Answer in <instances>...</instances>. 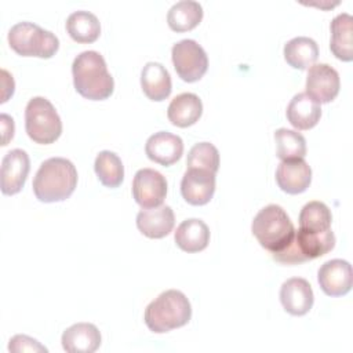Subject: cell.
Masks as SVG:
<instances>
[{"instance_id": "1", "label": "cell", "mask_w": 353, "mask_h": 353, "mask_svg": "<svg viewBox=\"0 0 353 353\" xmlns=\"http://www.w3.org/2000/svg\"><path fill=\"white\" fill-rule=\"evenodd\" d=\"M32 186L41 203L63 201L77 186V170L68 159L50 157L40 164Z\"/></svg>"}, {"instance_id": "2", "label": "cell", "mask_w": 353, "mask_h": 353, "mask_svg": "<svg viewBox=\"0 0 353 353\" xmlns=\"http://www.w3.org/2000/svg\"><path fill=\"white\" fill-rule=\"evenodd\" d=\"M72 74L76 91L87 99L103 101L114 90V80L98 51L80 52L72 63Z\"/></svg>"}, {"instance_id": "3", "label": "cell", "mask_w": 353, "mask_h": 353, "mask_svg": "<svg viewBox=\"0 0 353 353\" xmlns=\"http://www.w3.org/2000/svg\"><path fill=\"white\" fill-rule=\"evenodd\" d=\"M192 319V305L186 295L178 290H167L154 298L145 309L143 320L156 334L186 325Z\"/></svg>"}, {"instance_id": "4", "label": "cell", "mask_w": 353, "mask_h": 353, "mask_svg": "<svg viewBox=\"0 0 353 353\" xmlns=\"http://www.w3.org/2000/svg\"><path fill=\"white\" fill-rule=\"evenodd\" d=\"M251 230L258 243L272 254L287 248L295 236V228L285 210L269 204L259 210L251 223Z\"/></svg>"}, {"instance_id": "5", "label": "cell", "mask_w": 353, "mask_h": 353, "mask_svg": "<svg viewBox=\"0 0 353 353\" xmlns=\"http://www.w3.org/2000/svg\"><path fill=\"white\" fill-rule=\"evenodd\" d=\"M8 44L18 55L37 58H51L59 48V40L52 32L29 21L11 26Z\"/></svg>"}, {"instance_id": "6", "label": "cell", "mask_w": 353, "mask_h": 353, "mask_svg": "<svg viewBox=\"0 0 353 353\" xmlns=\"http://www.w3.org/2000/svg\"><path fill=\"white\" fill-rule=\"evenodd\" d=\"M335 247V234L331 229L324 232H309L305 229L295 230L292 243L280 252L272 254L273 259L285 265L302 263L320 258Z\"/></svg>"}, {"instance_id": "7", "label": "cell", "mask_w": 353, "mask_h": 353, "mask_svg": "<svg viewBox=\"0 0 353 353\" xmlns=\"http://www.w3.org/2000/svg\"><path fill=\"white\" fill-rule=\"evenodd\" d=\"M28 137L41 145L55 142L62 134V121L54 105L44 97H33L25 108Z\"/></svg>"}, {"instance_id": "8", "label": "cell", "mask_w": 353, "mask_h": 353, "mask_svg": "<svg viewBox=\"0 0 353 353\" xmlns=\"http://www.w3.org/2000/svg\"><path fill=\"white\" fill-rule=\"evenodd\" d=\"M171 58L178 76L186 83L200 80L208 69V57L204 48L192 39H183L172 46Z\"/></svg>"}, {"instance_id": "9", "label": "cell", "mask_w": 353, "mask_h": 353, "mask_svg": "<svg viewBox=\"0 0 353 353\" xmlns=\"http://www.w3.org/2000/svg\"><path fill=\"white\" fill-rule=\"evenodd\" d=\"M134 200L142 208L161 205L167 196L165 176L153 168H141L132 179Z\"/></svg>"}, {"instance_id": "10", "label": "cell", "mask_w": 353, "mask_h": 353, "mask_svg": "<svg viewBox=\"0 0 353 353\" xmlns=\"http://www.w3.org/2000/svg\"><path fill=\"white\" fill-rule=\"evenodd\" d=\"M341 80L338 72L328 63H314L306 76V94L317 103L334 101L339 92Z\"/></svg>"}, {"instance_id": "11", "label": "cell", "mask_w": 353, "mask_h": 353, "mask_svg": "<svg viewBox=\"0 0 353 353\" xmlns=\"http://www.w3.org/2000/svg\"><path fill=\"white\" fill-rule=\"evenodd\" d=\"M30 170V160L25 150L12 149L1 160L0 179L3 194H15L23 188Z\"/></svg>"}, {"instance_id": "12", "label": "cell", "mask_w": 353, "mask_h": 353, "mask_svg": "<svg viewBox=\"0 0 353 353\" xmlns=\"http://www.w3.org/2000/svg\"><path fill=\"white\" fill-rule=\"evenodd\" d=\"M317 281L328 296H343L352 290V265L345 259L327 261L317 272Z\"/></svg>"}, {"instance_id": "13", "label": "cell", "mask_w": 353, "mask_h": 353, "mask_svg": "<svg viewBox=\"0 0 353 353\" xmlns=\"http://www.w3.org/2000/svg\"><path fill=\"white\" fill-rule=\"evenodd\" d=\"M215 193V174L201 168H188L181 181V194L192 205L210 203Z\"/></svg>"}, {"instance_id": "14", "label": "cell", "mask_w": 353, "mask_h": 353, "mask_svg": "<svg viewBox=\"0 0 353 353\" xmlns=\"http://www.w3.org/2000/svg\"><path fill=\"white\" fill-rule=\"evenodd\" d=\"M280 302L285 312L292 316L306 314L314 302L312 285L302 277H291L281 284Z\"/></svg>"}, {"instance_id": "15", "label": "cell", "mask_w": 353, "mask_h": 353, "mask_svg": "<svg viewBox=\"0 0 353 353\" xmlns=\"http://www.w3.org/2000/svg\"><path fill=\"white\" fill-rule=\"evenodd\" d=\"M276 182L283 192L299 194L312 182V168L303 159L283 160L276 170Z\"/></svg>"}, {"instance_id": "16", "label": "cell", "mask_w": 353, "mask_h": 353, "mask_svg": "<svg viewBox=\"0 0 353 353\" xmlns=\"http://www.w3.org/2000/svg\"><path fill=\"white\" fill-rule=\"evenodd\" d=\"M145 153L152 161L167 167L181 159L183 153V141L181 137L168 131H159L148 138Z\"/></svg>"}, {"instance_id": "17", "label": "cell", "mask_w": 353, "mask_h": 353, "mask_svg": "<svg viewBox=\"0 0 353 353\" xmlns=\"http://www.w3.org/2000/svg\"><path fill=\"white\" fill-rule=\"evenodd\" d=\"M175 225L174 211L170 205L142 208L137 215V228L149 239H163Z\"/></svg>"}, {"instance_id": "18", "label": "cell", "mask_w": 353, "mask_h": 353, "mask_svg": "<svg viewBox=\"0 0 353 353\" xmlns=\"http://www.w3.org/2000/svg\"><path fill=\"white\" fill-rule=\"evenodd\" d=\"M61 342L69 353H92L101 346V332L91 323H76L63 331Z\"/></svg>"}, {"instance_id": "19", "label": "cell", "mask_w": 353, "mask_h": 353, "mask_svg": "<svg viewBox=\"0 0 353 353\" xmlns=\"http://www.w3.org/2000/svg\"><path fill=\"white\" fill-rule=\"evenodd\" d=\"M285 113L292 127L296 130H310L319 123L321 108L306 92H298L290 101Z\"/></svg>"}, {"instance_id": "20", "label": "cell", "mask_w": 353, "mask_h": 353, "mask_svg": "<svg viewBox=\"0 0 353 353\" xmlns=\"http://www.w3.org/2000/svg\"><path fill=\"white\" fill-rule=\"evenodd\" d=\"M141 87L152 101H164L172 90L171 76L165 66L159 62H148L141 72Z\"/></svg>"}, {"instance_id": "21", "label": "cell", "mask_w": 353, "mask_h": 353, "mask_svg": "<svg viewBox=\"0 0 353 353\" xmlns=\"http://www.w3.org/2000/svg\"><path fill=\"white\" fill-rule=\"evenodd\" d=\"M174 239L182 251L199 252L203 251L210 243V229L204 221L189 218L178 225Z\"/></svg>"}, {"instance_id": "22", "label": "cell", "mask_w": 353, "mask_h": 353, "mask_svg": "<svg viewBox=\"0 0 353 353\" xmlns=\"http://www.w3.org/2000/svg\"><path fill=\"white\" fill-rule=\"evenodd\" d=\"M203 113V102L193 92L176 95L168 105L167 116L171 124L185 128L193 125Z\"/></svg>"}, {"instance_id": "23", "label": "cell", "mask_w": 353, "mask_h": 353, "mask_svg": "<svg viewBox=\"0 0 353 353\" xmlns=\"http://www.w3.org/2000/svg\"><path fill=\"white\" fill-rule=\"evenodd\" d=\"M353 18L347 12L338 14L330 25L331 29V52L341 61L350 62L353 59V40H352Z\"/></svg>"}, {"instance_id": "24", "label": "cell", "mask_w": 353, "mask_h": 353, "mask_svg": "<svg viewBox=\"0 0 353 353\" xmlns=\"http://www.w3.org/2000/svg\"><path fill=\"white\" fill-rule=\"evenodd\" d=\"M319 58L317 43L306 36H298L284 44V59L294 69L305 70Z\"/></svg>"}, {"instance_id": "25", "label": "cell", "mask_w": 353, "mask_h": 353, "mask_svg": "<svg viewBox=\"0 0 353 353\" xmlns=\"http://www.w3.org/2000/svg\"><path fill=\"white\" fill-rule=\"evenodd\" d=\"M66 30L77 43H94L101 34V23L95 14L79 10L68 17Z\"/></svg>"}, {"instance_id": "26", "label": "cell", "mask_w": 353, "mask_h": 353, "mask_svg": "<svg viewBox=\"0 0 353 353\" xmlns=\"http://www.w3.org/2000/svg\"><path fill=\"white\" fill-rule=\"evenodd\" d=\"M203 19V7L194 0H181L175 3L167 14V23L175 32L194 29Z\"/></svg>"}, {"instance_id": "27", "label": "cell", "mask_w": 353, "mask_h": 353, "mask_svg": "<svg viewBox=\"0 0 353 353\" xmlns=\"http://www.w3.org/2000/svg\"><path fill=\"white\" fill-rule=\"evenodd\" d=\"M94 170L106 188H117L124 179V165L121 159L110 150H102L97 154L94 161Z\"/></svg>"}, {"instance_id": "28", "label": "cell", "mask_w": 353, "mask_h": 353, "mask_svg": "<svg viewBox=\"0 0 353 353\" xmlns=\"http://www.w3.org/2000/svg\"><path fill=\"white\" fill-rule=\"evenodd\" d=\"M276 154L283 160L303 159L306 156V139L298 131L279 128L274 132Z\"/></svg>"}, {"instance_id": "29", "label": "cell", "mask_w": 353, "mask_h": 353, "mask_svg": "<svg viewBox=\"0 0 353 353\" xmlns=\"http://www.w3.org/2000/svg\"><path fill=\"white\" fill-rule=\"evenodd\" d=\"M332 214L323 201H309L299 212V228L309 232H324L331 229Z\"/></svg>"}, {"instance_id": "30", "label": "cell", "mask_w": 353, "mask_h": 353, "mask_svg": "<svg viewBox=\"0 0 353 353\" xmlns=\"http://www.w3.org/2000/svg\"><path fill=\"white\" fill-rule=\"evenodd\" d=\"M186 165L188 168H201L216 174L219 168V152L210 142H199L189 150Z\"/></svg>"}, {"instance_id": "31", "label": "cell", "mask_w": 353, "mask_h": 353, "mask_svg": "<svg viewBox=\"0 0 353 353\" xmlns=\"http://www.w3.org/2000/svg\"><path fill=\"white\" fill-rule=\"evenodd\" d=\"M8 350L12 353H21V352H48V349L41 345L39 341L34 338H30L28 335H14L10 339L8 343Z\"/></svg>"}, {"instance_id": "32", "label": "cell", "mask_w": 353, "mask_h": 353, "mask_svg": "<svg viewBox=\"0 0 353 353\" xmlns=\"http://www.w3.org/2000/svg\"><path fill=\"white\" fill-rule=\"evenodd\" d=\"M1 120V128H3V143L1 145H7L10 139H12L14 137V120L12 117H10L8 114L3 113L0 116Z\"/></svg>"}]
</instances>
